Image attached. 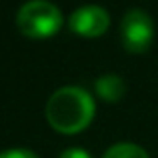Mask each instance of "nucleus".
<instances>
[{"instance_id":"nucleus-1","label":"nucleus","mask_w":158,"mask_h":158,"mask_svg":"<svg viewBox=\"0 0 158 158\" xmlns=\"http://www.w3.org/2000/svg\"><path fill=\"white\" fill-rule=\"evenodd\" d=\"M94 98L82 86H60L46 102V120L54 130L62 134L80 132L90 124L94 116Z\"/></svg>"},{"instance_id":"nucleus-2","label":"nucleus","mask_w":158,"mask_h":158,"mask_svg":"<svg viewBox=\"0 0 158 158\" xmlns=\"http://www.w3.org/2000/svg\"><path fill=\"white\" fill-rule=\"evenodd\" d=\"M64 24L62 10L48 0H28L16 12V26L30 38H46Z\"/></svg>"},{"instance_id":"nucleus-3","label":"nucleus","mask_w":158,"mask_h":158,"mask_svg":"<svg viewBox=\"0 0 158 158\" xmlns=\"http://www.w3.org/2000/svg\"><path fill=\"white\" fill-rule=\"evenodd\" d=\"M120 36L128 52H144L154 38V22L142 8H130L122 16Z\"/></svg>"},{"instance_id":"nucleus-4","label":"nucleus","mask_w":158,"mask_h":158,"mask_svg":"<svg viewBox=\"0 0 158 158\" xmlns=\"http://www.w3.org/2000/svg\"><path fill=\"white\" fill-rule=\"evenodd\" d=\"M68 26L80 36H100L110 26V14L104 6L84 4L68 16Z\"/></svg>"},{"instance_id":"nucleus-5","label":"nucleus","mask_w":158,"mask_h":158,"mask_svg":"<svg viewBox=\"0 0 158 158\" xmlns=\"http://www.w3.org/2000/svg\"><path fill=\"white\" fill-rule=\"evenodd\" d=\"M94 88H96V94L106 102H116L124 96L126 92V84H124L122 76L114 72H108V74H102V76L96 78L94 82Z\"/></svg>"},{"instance_id":"nucleus-6","label":"nucleus","mask_w":158,"mask_h":158,"mask_svg":"<svg viewBox=\"0 0 158 158\" xmlns=\"http://www.w3.org/2000/svg\"><path fill=\"white\" fill-rule=\"evenodd\" d=\"M102 158H150L142 146L134 142H116L102 154Z\"/></svg>"},{"instance_id":"nucleus-7","label":"nucleus","mask_w":158,"mask_h":158,"mask_svg":"<svg viewBox=\"0 0 158 158\" xmlns=\"http://www.w3.org/2000/svg\"><path fill=\"white\" fill-rule=\"evenodd\" d=\"M0 158H40L30 148H8L0 152Z\"/></svg>"},{"instance_id":"nucleus-8","label":"nucleus","mask_w":158,"mask_h":158,"mask_svg":"<svg viewBox=\"0 0 158 158\" xmlns=\"http://www.w3.org/2000/svg\"><path fill=\"white\" fill-rule=\"evenodd\" d=\"M58 158H92V156H90V152L84 150V148H66V150L60 152Z\"/></svg>"}]
</instances>
